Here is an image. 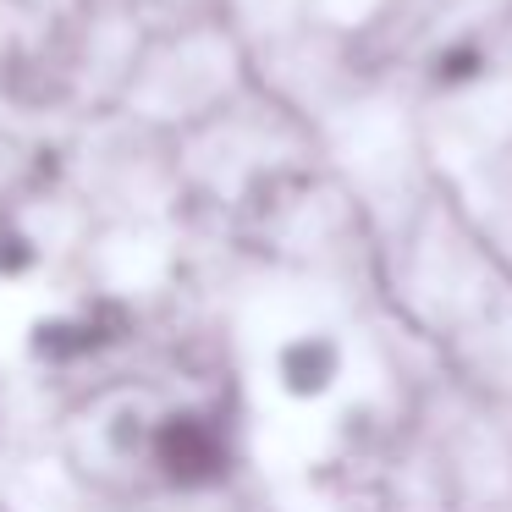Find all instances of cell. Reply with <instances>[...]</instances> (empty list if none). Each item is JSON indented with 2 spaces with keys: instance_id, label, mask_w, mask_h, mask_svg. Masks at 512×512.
<instances>
[{
  "instance_id": "obj_3",
  "label": "cell",
  "mask_w": 512,
  "mask_h": 512,
  "mask_svg": "<svg viewBox=\"0 0 512 512\" xmlns=\"http://www.w3.org/2000/svg\"><path fill=\"white\" fill-rule=\"evenodd\" d=\"M28 347H34V358H50V364H72V358L94 353L83 320H39L34 336H28Z\"/></svg>"
},
{
  "instance_id": "obj_1",
  "label": "cell",
  "mask_w": 512,
  "mask_h": 512,
  "mask_svg": "<svg viewBox=\"0 0 512 512\" xmlns=\"http://www.w3.org/2000/svg\"><path fill=\"white\" fill-rule=\"evenodd\" d=\"M155 463L160 474L171 479V485H215V479H226V468H232V446L221 441V430H215L204 413H166V419L155 424Z\"/></svg>"
},
{
  "instance_id": "obj_4",
  "label": "cell",
  "mask_w": 512,
  "mask_h": 512,
  "mask_svg": "<svg viewBox=\"0 0 512 512\" xmlns=\"http://www.w3.org/2000/svg\"><path fill=\"white\" fill-rule=\"evenodd\" d=\"M34 265H39V243L28 232H17V226H6V232H0V276L17 281V276H28Z\"/></svg>"
},
{
  "instance_id": "obj_2",
  "label": "cell",
  "mask_w": 512,
  "mask_h": 512,
  "mask_svg": "<svg viewBox=\"0 0 512 512\" xmlns=\"http://www.w3.org/2000/svg\"><path fill=\"white\" fill-rule=\"evenodd\" d=\"M336 347L325 342V336H298V342L281 347L276 369H281V386L292 391V397H320L325 386L336 380Z\"/></svg>"
}]
</instances>
